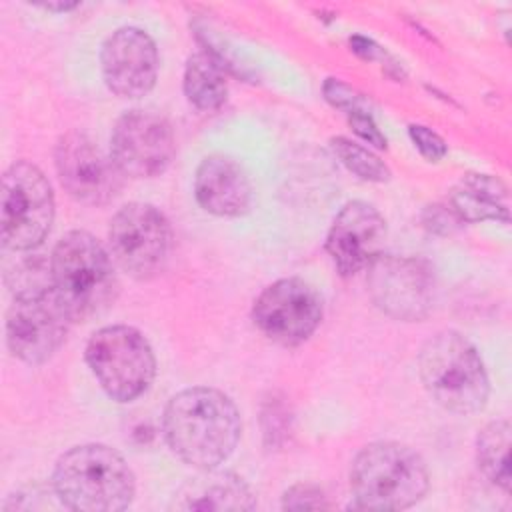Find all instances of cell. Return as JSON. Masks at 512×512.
Returning a JSON list of instances; mask_svg holds the SVG:
<instances>
[{
	"mask_svg": "<svg viewBox=\"0 0 512 512\" xmlns=\"http://www.w3.org/2000/svg\"><path fill=\"white\" fill-rule=\"evenodd\" d=\"M170 450L196 470L218 468L234 452L242 422L230 396L216 388L194 386L174 394L162 416Z\"/></svg>",
	"mask_w": 512,
	"mask_h": 512,
	"instance_id": "cell-1",
	"label": "cell"
},
{
	"mask_svg": "<svg viewBox=\"0 0 512 512\" xmlns=\"http://www.w3.org/2000/svg\"><path fill=\"white\" fill-rule=\"evenodd\" d=\"M52 490L62 506L76 512H120L130 506L136 480L120 452L92 442L58 458Z\"/></svg>",
	"mask_w": 512,
	"mask_h": 512,
	"instance_id": "cell-2",
	"label": "cell"
},
{
	"mask_svg": "<svg viewBox=\"0 0 512 512\" xmlns=\"http://www.w3.org/2000/svg\"><path fill=\"white\" fill-rule=\"evenodd\" d=\"M50 284L72 322L100 314L116 296L114 258L86 230L64 234L50 256Z\"/></svg>",
	"mask_w": 512,
	"mask_h": 512,
	"instance_id": "cell-3",
	"label": "cell"
},
{
	"mask_svg": "<svg viewBox=\"0 0 512 512\" xmlns=\"http://www.w3.org/2000/svg\"><path fill=\"white\" fill-rule=\"evenodd\" d=\"M430 474L424 458L400 442H372L350 466V490L360 508L404 510L428 492Z\"/></svg>",
	"mask_w": 512,
	"mask_h": 512,
	"instance_id": "cell-4",
	"label": "cell"
},
{
	"mask_svg": "<svg viewBox=\"0 0 512 512\" xmlns=\"http://www.w3.org/2000/svg\"><path fill=\"white\" fill-rule=\"evenodd\" d=\"M418 374L430 398L454 414L480 412L490 382L478 350L456 330L434 334L418 354Z\"/></svg>",
	"mask_w": 512,
	"mask_h": 512,
	"instance_id": "cell-5",
	"label": "cell"
},
{
	"mask_svg": "<svg viewBox=\"0 0 512 512\" xmlns=\"http://www.w3.org/2000/svg\"><path fill=\"white\" fill-rule=\"evenodd\" d=\"M84 356L102 390L116 402L140 398L156 376L150 342L140 330L126 324L98 328L90 336Z\"/></svg>",
	"mask_w": 512,
	"mask_h": 512,
	"instance_id": "cell-6",
	"label": "cell"
},
{
	"mask_svg": "<svg viewBox=\"0 0 512 512\" xmlns=\"http://www.w3.org/2000/svg\"><path fill=\"white\" fill-rule=\"evenodd\" d=\"M54 192L44 172L26 160L2 176V244L28 252L44 242L54 222Z\"/></svg>",
	"mask_w": 512,
	"mask_h": 512,
	"instance_id": "cell-7",
	"label": "cell"
},
{
	"mask_svg": "<svg viewBox=\"0 0 512 512\" xmlns=\"http://www.w3.org/2000/svg\"><path fill=\"white\" fill-rule=\"evenodd\" d=\"M108 244L114 262L132 278L148 280L168 262L172 228L152 204L130 202L110 220Z\"/></svg>",
	"mask_w": 512,
	"mask_h": 512,
	"instance_id": "cell-8",
	"label": "cell"
},
{
	"mask_svg": "<svg viewBox=\"0 0 512 512\" xmlns=\"http://www.w3.org/2000/svg\"><path fill=\"white\" fill-rule=\"evenodd\" d=\"M72 320L52 286L16 292L6 314V344L24 364H42L64 344Z\"/></svg>",
	"mask_w": 512,
	"mask_h": 512,
	"instance_id": "cell-9",
	"label": "cell"
},
{
	"mask_svg": "<svg viewBox=\"0 0 512 512\" xmlns=\"http://www.w3.org/2000/svg\"><path fill=\"white\" fill-rule=\"evenodd\" d=\"M366 272L372 302L390 318L418 322L430 314L434 274L424 260L380 254Z\"/></svg>",
	"mask_w": 512,
	"mask_h": 512,
	"instance_id": "cell-10",
	"label": "cell"
},
{
	"mask_svg": "<svg viewBox=\"0 0 512 512\" xmlns=\"http://www.w3.org/2000/svg\"><path fill=\"white\" fill-rule=\"evenodd\" d=\"M252 320L272 342L298 346L320 326L322 298L302 278H282L258 294L252 306Z\"/></svg>",
	"mask_w": 512,
	"mask_h": 512,
	"instance_id": "cell-11",
	"label": "cell"
},
{
	"mask_svg": "<svg viewBox=\"0 0 512 512\" xmlns=\"http://www.w3.org/2000/svg\"><path fill=\"white\" fill-rule=\"evenodd\" d=\"M174 152L172 126L154 110H128L112 128L110 156L124 176H160L170 166Z\"/></svg>",
	"mask_w": 512,
	"mask_h": 512,
	"instance_id": "cell-12",
	"label": "cell"
},
{
	"mask_svg": "<svg viewBox=\"0 0 512 512\" xmlns=\"http://www.w3.org/2000/svg\"><path fill=\"white\" fill-rule=\"evenodd\" d=\"M54 164L64 190L80 204L104 206L122 188L124 174L112 156L82 132H68L58 140Z\"/></svg>",
	"mask_w": 512,
	"mask_h": 512,
	"instance_id": "cell-13",
	"label": "cell"
},
{
	"mask_svg": "<svg viewBox=\"0 0 512 512\" xmlns=\"http://www.w3.org/2000/svg\"><path fill=\"white\" fill-rule=\"evenodd\" d=\"M100 68L112 94L130 100L142 98L158 78V48L142 28L122 26L104 40Z\"/></svg>",
	"mask_w": 512,
	"mask_h": 512,
	"instance_id": "cell-14",
	"label": "cell"
},
{
	"mask_svg": "<svg viewBox=\"0 0 512 512\" xmlns=\"http://www.w3.org/2000/svg\"><path fill=\"white\" fill-rule=\"evenodd\" d=\"M384 238V216L368 202L352 200L336 214L326 236V252L342 276H352L382 254Z\"/></svg>",
	"mask_w": 512,
	"mask_h": 512,
	"instance_id": "cell-15",
	"label": "cell"
},
{
	"mask_svg": "<svg viewBox=\"0 0 512 512\" xmlns=\"http://www.w3.org/2000/svg\"><path fill=\"white\" fill-rule=\"evenodd\" d=\"M194 196L202 210L220 218H236L250 210L252 186L238 162L212 154L196 168Z\"/></svg>",
	"mask_w": 512,
	"mask_h": 512,
	"instance_id": "cell-16",
	"label": "cell"
},
{
	"mask_svg": "<svg viewBox=\"0 0 512 512\" xmlns=\"http://www.w3.org/2000/svg\"><path fill=\"white\" fill-rule=\"evenodd\" d=\"M256 506L248 484L234 472L200 470L174 496L178 510H252Z\"/></svg>",
	"mask_w": 512,
	"mask_h": 512,
	"instance_id": "cell-17",
	"label": "cell"
},
{
	"mask_svg": "<svg viewBox=\"0 0 512 512\" xmlns=\"http://www.w3.org/2000/svg\"><path fill=\"white\" fill-rule=\"evenodd\" d=\"M508 188L492 174L468 172L452 188L448 196V206L462 222H502L508 224L506 208Z\"/></svg>",
	"mask_w": 512,
	"mask_h": 512,
	"instance_id": "cell-18",
	"label": "cell"
},
{
	"mask_svg": "<svg viewBox=\"0 0 512 512\" xmlns=\"http://www.w3.org/2000/svg\"><path fill=\"white\" fill-rule=\"evenodd\" d=\"M182 86L188 102L206 112L220 108L228 92L222 64L206 52H196L186 60Z\"/></svg>",
	"mask_w": 512,
	"mask_h": 512,
	"instance_id": "cell-19",
	"label": "cell"
},
{
	"mask_svg": "<svg viewBox=\"0 0 512 512\" xmlns=\"http://www.w3.org/2000/svg\"><path fill=\"white\" fill-rule=\"evenodd\" d=\"M476 462L482 474L500 490L508 492L510 474V424L494 420L486 424L476 438Z\"/></svg>",
	"mask_w": 512,
	"mask_h": 512,
	"instance_id": "cell-20",
	"label": "cell"
},
{
	"mask_svg": "<svg viewBox=\"0 0 512 512\" xmlns=\"http://www.w3.org/2000/svg\"><path fill=\"white\" fill-rule=\"evenodd\" d=\"M336 158L358 178L366 182H386L390 178L388 166L366 146L352 142L350 138L336 136L330 140Z\"/></svg>",
	"mask_w": 512,
	"mask_h": 512,
	"instance_id": "cell-21",
	"label": "cell"
},
{
	"mask_svg": "<svg viewBox=\"0 0 512 512\" xmlns=\"http://www.w3.org/2000/svg\"><path fill=\"white\" fill-rule=\"evenodd\" d=\"M322 94L330 106H334L346 114L356 112V110H366L362 96L338 78H326L322 84Z\"/></svg>",
	"mask_w": 512,
	"mask_h": 512,
	"instance_id": "cell-22",
	"label": "cell"
},
{
	"mask_svg": "<svg viewBox=\"0 0 512 512\" xmlns=\"http://www.w3.org/2000/svg\"><path fill=\"white\" fill-rule=\"evenodd\" d=\"M282 508L286 510H318L328 508L326 494L314 484H296L282 496Z\"/></svg>",
	"mask_w": 512,
	"mask_h": 512,
	"instance_id": "cell-23",
	"label": "cell"
},
{
	"mask_svg": "<svg viewBox=\"0 0 512 512\" xmlns=\"http://www.w3.org/2000/svg\"><path fill=\"white\" fill-rule=\"evenodd\" d=\"M408 134L410 140L414 142L416 150L430 162H438L446 156L448 146L444 142V138L440 134H436L434 130H430L428 126L422 124H410L408 126Z\"/></svg>",
	"mask_w": 512,
	"mask_h": 512,
	"instance_id": "cell-24",
	"label": "cell"
},
{
	"mask_svg": "<svg viewBox=\"0 0 512 512\" xmlns=\"http://www.w3.org/2000/svg\"><path fill=\"white\" fill-rule=\"evenodd\" d=\"M346 116H348L352 132L358 138H362L366 144H370L378 150L386 148V136L380 132V128L376 126V122H374V118L368 110H356V112H350Z\"/></svg>",
	"mask_w": 512,
	"mask_h": 512,
	"instance_id": "cell-25",
	"label": "cell"
},
{
	"mask_svg": "<svg viewBox=\"0 0 512 512\" xmlns=\"http://www.w3.org/2000/svg\"><path fill=\"white\" fill-rule=\"evenodd\" d=\"M422 224L436 234H450L462 220L454 214L450 206H428L422 216Z\"/></svg>",
	"mask_w": 512,
	"mask_h": 512,
	"instance_id": "cell-26",
	"label": "cell"
},
{
	"mask_svg": "<svg viewBox=\"0 0 512 512\" xmlns=\"http://www.w3.org/2000/svg\"><path fill=\"white\" fill-rule=\"evenodd\" d=\"M350 50L362 58V60H368V62H374V60H384L386 58V52L380 44H376L372 38H366V36H352L350 40Z\"/></svg>",
	"mask_w": 512,
	"mask_h": 512,
	"instance_id": "cell-27",
	"label": "cell"
},
{
	"mask_svg": "<svg viewBox=\"0 0 512 512\" xmlns=\"http://www.w3.org/2000/svg\"><path fill=\"white\" fill-rule=\"evenodd\" d=\"M38 6L48 12H68V10L78 8V2H46V4H38Z\"/></svg>",
	"mask_w": 512,
	"mask_h": 512,
	"instance_id": "cell-28",
	"label": "cell"
}]
</instances>
